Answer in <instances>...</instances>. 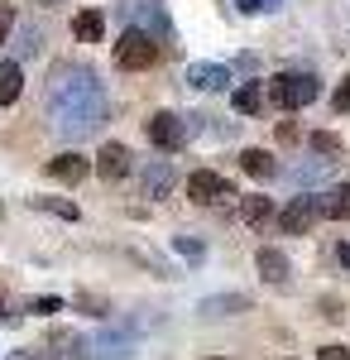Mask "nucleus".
Returning <instances> with one entry per match:
<instances>
[{
  "instance_id": "nucleus-1",
  "label": "nucleus",
  "mask_w": 350,
  "mask_h": 360,
  "mask_svg": "<svg viewBox=\"0 0 350 360\" xmlns=\"http://www.w3.org/2000/svg\"><path fill=\"white\" fill-rule=\"evenodd\" d=\"M110 115L106 86L96 82L91 68H58L53 86H48V120L63 139H82L91 130H101V120Z\"/></svg>"
},
{
  "instance_id": "nucleus-2",
  "label": "nucleus",
  "mask_w": 350,
  "mask_h": 360,
  "mask_svg": "<svg viewBox=\"0 0 350 360\" xmlns=\"http://www.w3.org/2000/svg\"><path fill=\"white\" fill-rule=\"evenodd\" d=\"M317 96H322L317 72H278L269 82V101L278 111H302V106H312Z\"/></svg>"
},
{
  "instance_id": "nucleus-3",
  "label": "nucleus",
  "mask_w": 350,
  "mask_h": 360,
  "mask_svg": "<svg viewBox=\"0 0 350 360\" xmlns=\"http://www.w3.org/2000/svg\"><path fill=\"white\" fill-rule=\"evenodd\" d=\"M159 39L149 34V29H125L120 39H115V68H125V72H144V68H154L159 63Z\"/></svg>"
},
{
  "instance_id": "nucleus-4",
  "label": "nucleus",
  "mask_w": 350,
  "mask_h": 360,
  "mask_svg": "<svg viewBox=\"0 0 350 360\" xmlns=\"http://www.w3.org/2000/svg\"><path fill=\"white\" fill-rule=\"evenodd\" d=\"M322 217H326V193H302L278 212V231L283 236H307Z\"/></svg>"
},
{
  "instance_id": "nucleus-5",
  "label": "nucleus",
  "mask_w": 350,
  "mask_h": 360,
  "mask_svg": "<svg viewBox=\"0 0 350 360\" xmlns=\"http://www.w3.org/2000/svg\"><path fill=\"white\" fill-rule=\"evenodd\" d=\"M144 135H149V144H159V149H183L192 135V125L183 120V115H173V111H154L149 120H144Z\"/></svg>"
},
{
  "instance_id": "nucleus-6",
  "label": "nucleus",
  "mask_w": 350,
  "mask_h": 360,
  "mask_svg": "<svg viewBox=\"0 0 350 360\" xmlns=\"http://www.w3.org/2000/svg\"><path fill=\"white\" fill-rule=\"evenodd\" d=\"M188 197L202 202V207H216V202H231V197H235V183L221 178V173H212V168H197L188 178Z\"/></svg>"
},
{
  "instance_id": "nucleus-7",
  "label": "nucleus",
  "mask_w": 350,
  "mask_h": 360,
  "mask_svg": "<svg viewBox=\"0 0 350 360\" xmlns=\"http://www.w3.org/2000/svg\"><path fill=\"white\" fill-rule=\"evenodd\" d=\"M86 356H91V360H125V356H135V336H130V332L86 336Z\"/></svg>"
},
{
  "instance_id": "nucleus-8",
  "label": "nucleus",
  "mask_w": 350,
  "mask_h": 360,
  "mask_svg": "<svg viewBox=\"0 0 350 360\" xmlns=\"http://www.w3.org/2000/svg\"><path fill=\"white\" fill-rule=\"evenodd\" d=\"M254 269H259V278H264V283H273V288H283V283H288V274H293L288 255H283V250H273V245H259Z\"/></svg>"
},
{
  "instance_id": "nucleus-9",
  "label": "nucleus",
  "mask_w": 350,
  "mask_h": 360,
  "mask_svg": "<svg viewBox=\"0 0 350 360\" xmlns=\"http://www.w3.org/2000/svg\"><path fill=\"white\" fill-rule=\"evenodd\" d=\"M183 82H188L192 91H221V86L231 82V68H221V63H188Z\"/></svg>"
},
{
  "instance_id": "nucleus-10",
  "label": "nucleus",
  "mask_w": 350,
  "mask_h": 360,
  "mask_svg": "<svg viewBox=\"0 0 350 360\" xmlns=\"http://www.w3.org/2000/svg\"><path fill=\"white\" fill-rule=\"evenodd\" d=\"M96 173H101L106 183H120V178L130 173V149H125L120 139L101 144V154H96Z\"/></svg>"
},
{
  "instance_id": "nucleus-11",
  "label": "nucleus",
  "mask_w": 350,
  "mask_h": 360,
  "mask_svg": "<svg viewBox=\"0 0 350 360\" xmlns=\"http://www.w3.org/2000/svg\"><path fill=\"white\" fill-rule=\"evenodd\" d=\"M86 173H91V164L82 159L77 149H72V154H58V159H48V178H58V183H72V188H77Z\"/></svg>"
},
{
  "instance_id": "nucleus-12",
  "label": "nucleus",
  "mask_w": 350,
  "mask_h": 360,
  "mask_svg": "<svg viewBox=\"0 0 350 360\" xmlns=\"http://www.w3.org/2000/svg\"><path fill=\"white\" fill-rule=\"evenodd\" d=\"M197 312L202 317H240V312H249V298L245 293H212V298H202Z\"/></svg>"
},
{
  "instance_id": "nucleus-13",
  "label": "nucleus",
  "mask_w": 350,
  "mask_h": 360,
  "mask_svg": "<svg viewBox=\"0 0 350 360\" xmlns=\"http://www.w3.org/2000/svg\"><path fill=\"white\" fill-rule=\"evenodd\" d=\"M240 217H245V226H254V231H264V226L278 217L273 212V197H264V193H249V197H240Z\"/></svg>"
},
{
  "instance_id": "nucleus-14",
  "label": "nucleus",
  "mask_w": 350,
  "mask_h": 360,
  "mask_svg": "<svg viewBox=\"0 0 350 360\" xmlns=\"http://www.w3.org/2000/svg\"><path fill=\"white\" fill-rule=\"evenodd\" d=\"M173 193V164L168 159H154V164L144 168V197L149 202H159V197Z\"/></svg>"
},
{
  "instance_id": "nucleus-15",
  "label": "nucleus",
  "mask_w": 350,
  "mask_h": 360,
  "mask_svg": "<svg viewBox=\"0 0 350 360\" xmlns=\"http://www.w3.org/2000/svg\"><path fill=\"white\" fill-rule=\"evenodd\" d=\"M264 96H269V86L264 82H240L235 86V96H231V106L240 115H254V111H264Z\"/></svg>"
},
{
  "instance_id": "nucleus-16",
  "label": "nucleus",
  "mask_w": 350,
  "mask_h": 360,
  "mask_svg": "<svg viewBox=\"0 0 350 360\" xmlns=\"http://www.w3.org/2000/svg\"><path fill=\"white\" fill-rule=\"evenodd\" d=\"M240 168L249 173V178H259V183H269L273 173H278V159H273L269 149H245V154H240Z\"/></svg>"
},
{
  "instance_id": "nucleus-17",
  "label": "nucleus",
  "mask_w": 350,
  "mask_h": 360,
  "mask_svg": "<svg viewBox=\"0 0 350 360\" xmlns=\"http://www.w3.org/2000/svg\"><path fill=\"white\" fill-rule=\"evenodd\" d=\"M72 34H77L82 44H101V34H106V15H101V10H82L77 20H72Z\"/></svg>"
},
{
  "instance_id": "nucleus-18",
  "label": "nucleus",
  "mask_w": 350,
  "mask_h": 360,
  "mask_svg": "<svg viewBox=\"0 0 350 360\" xmlns=\"http://www.w3.org/2000/svg\"><path fill=\"white\" fill-rule=\"evenodd\" d=\"M29 207H39V212H48V217H63V221H77V217H82L77 202H67V197H44V193H34V197H29Z\"/></svg>"
},
{
  "instance_id": "nucleus-19",
  "label": "nucleus",
  "mask_w": 350,
  "mask_h": 360,
  "mask_svg": "<svg viewBox=\"0 0 350 360\" xmlns=\"http://www.w3.org/2000/svg\"><path fill=\"white\" fill-rule=\"evenodd\" d=\"M20 86H25L20 63H0V106H10V101L20 96Z\"/></svg>"
},
{
  "instance_id": "nucleus-20",
  "label": "nucleus",
  "mask_w": 350,
  "mask_h": 360,
  "mask_svg": "<svg viewBox=\"0 0 350 360\" xmlns=\"http://www.w3.org/2000/svg\"><path fill=\"white\" fill-rule=\"evenodd\" d=\"M326 217L350 221V183H341V188H331V193H326Z\"/></svg>"
},
{
  "instance_id": "nucleus-21",
  "label": "nucleus",
  "mask_w": 350,
  "mask_h": 360,
  "mask_svg": "<svg viewBox=\"0 0 350 360\" xmlns=\"http://www.w3.org/2000/svg\"><path fill=\"white\" fill-rule=\"evenodd\" d=\"M326 168H331V159H312V164H297L288 178H293L297 188H307V183H322L326 178Z\"/></svg>"
},
{
  "instance_id": "nucleus-22",
  "label": "nucleus",
  "mask_w": 350,
  "mask_h": 360,
  "mask_svg": "<svg viewBox=\"0 0 350 360\" xmlns=\"http://www.w3.org/2000/svg\"><path fill=\"white\" fill-rule=\"evenodd\" d=\"M72 307L91 312V317H106V312H110V303H106V298H96V293H77V298H72Z\"/></svg>"
},
{
  "instance_id": "nucleus-23",
  "label": "nucleus",
  "mask_w": 350,
  "mask_h": 360,
  "mask_svg": "<svg viewBox=\"0 0 350 360\" xmlns=\"http://www.w3.org/2000/svg\"><path fill=\"white\" fill-rule=\"evenodd\" d=\"M312 149H317V154H341V135H331V130H312Z\"/></svg>"
},
{
  "instance_id": "nucleus-24",
  "label": "nucleus",
  "mask_w": 350,
  "mask_h": 360,
  "mask_svg": "<svg viewBox=\"0 0 350 360\" xmlns=\"http://www.w3.org/2000/svg\"><path fill=\"white\" fill-rule=\"evenodd\" d=\"M5 360H58V351H48V346H20V351H10Z\"/></svg>"
},
{
  "instance_id": "nucleus-25",
  "label": "nucleus",
  "mask_w": 350,
  "mask_h": 360,
  "mask_svg": "<svg viewBox=\"0 0 350 360\" xmlns=\"http://www.w3.org/2000/svg\"><path fill=\"white\" fill-rule=\"evenodd\" d=\"M173 250H178V255H188V259H202V255H207V250H202V240H192L188 231H183L178 240H173Z\"/></svg>"
},
{
  "instance_id": "nucleus-26",
  "label": "nucleus",
  "mask_w": 350,
  "mask_h": 360,
  "mask_svg": "<svg viewBox=\"0 0 350 360\" xmlns=\"http://www.w3.org/2000/svg\"><path fill=\"white\" fill-rule=\"evenodd\" d=\"M39 44H44V34L29 25V29H20V44H15V49H20V53H39Z\"/></svg>"
},
{
  "instance_id": "nucleus-27",
  "label": "nucleus",
  "mask_w": 350,
  "mask_h": 360,
  "mask_svg": "<svg viewBox=\"0 0 350 360\" xmlns=\"http://www.w3.org/2000/svg\"><path fill=\"white\" fill-rule=\"evenodd\" d=\"M331 106H336V115H346V111H350V72L341 77V86H336V96H331Z\"/></svg>"
},
{
  "instance_id": "nucleus-28",
  "label": "nucleus",
  "mask_w": 350,
  "mask_h": 360,
  "mask_svg": "<svg viewBox=\"0 0 350 360\" xmlns=\"http://www.w3.org/2000/svg\"><path fill=\"white\" fill-rule=\"evenodd\" d=\"M29 312H39V317H53V312H63V298H34V303H29Z\"/></svg>"
},
{
  "instance_id": "nucleus-29",
  "label": "nucleus",
  "mask_w": 350,
  "mask_h": 360,
  "mask_svg": "<svg viewBox=\"0 0 350 360\" xmlns=\"http://www.w3.org/2000/svg\"><path fill=\"white\" fill-rule=\"evenodd\" d=\"M317 360H350V346H322Z\"/></svg>"
},
{
  "instance_id": "nucleus-30",
  "label": "nucleus",
  "mask_w": 350,
  "mask_h": 360,
  "mask_svg": "<svg viewBox=\"0 0 350 360\" xmlns=\"http://www.w3.org/2000/svg\"><path fill=\"white\" fill-rule=\"evenodd\" d=\"M10 25H15V10H10V5H0V44H5V34H10Z\"/></svg>"
},
{
  "instance_id": "nucleus-31",
  "label": "nucleus",
  "mask_w": 350,
  "mask_h": 360,
  "mask_svg": "<svg viewBox=\"0 0 350 360\" xmlns=\"http://www.w3.org/2000/svg\"><path fill=\"white\" fill-rule=\"evenodd\" d=\"M235 5H240L245 15H259V10H264V5H259V0H235Z\"/></svg>"
},
{
  "instance_id": "nucleus-32",
  "label": "nucleus",
  "mask_w": 350,
  "mask_h": 360,
  "mask_svg": "<svg viewBox=\"0 0 350 360\" xmlns=\"http://www.w3.org/2000/svg\"><path fill=\"white\" fill-rule=\"evenodd\" d=\"M336 259H341V264L350 269V245H341V250H336Z\"/></svg>"
},
{
  "instance_id": "nucleus-33",
  "label": "nucleus",
  "mask_w": 350,
  "mask_h": 360,
  "mask_svg": "<svg viewBox=\"0 0 350 360\" xmlns=\"http://www.w3.org/2000/svg\"><path fill=\"white\" fill-rule=\"evenodd\" d=\"M259 5H264V10H273V5H278V0H259Z\"/></svg>"
},
{
  "instance_id": "nucleus-34",
  "label": "nucleus",
  "mask_w": 350,
  "mask_h": 360,
  "mask_svg": "<svg viewBox=\"0 0 350 360\" xmlns=\"http://www.w3.org/2000/svg\"><path fill=\"white\" fill-rule=\"evenodd\" d=\"M44 5H58V0H44Z\"/></svg>"
},
{
  "instance_id": "nucleus-35",
  "label": "nucleus",
  "mask_w": 350,
  "mask_h": 360,
  "mask_svg": "<svg viewBox=\"0 0 350 360\" xmlns=\"http://www.w3.org/2000/svg\"><path fill=\"white\" fill-rule=\"evenodd\" d=\"M212 360H221V356H212Z\"/></svg>"
}]
</instances>
